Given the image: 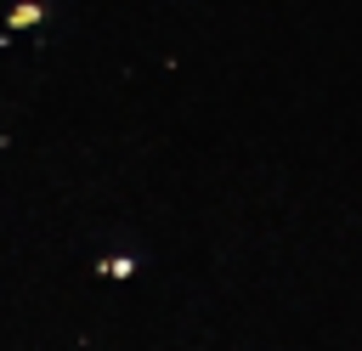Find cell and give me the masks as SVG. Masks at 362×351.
Here are the masks:
<instances>
[{
  "instance_id": "1",
  "label": "cell",
  "mask_w": 362,
  "mask_h": 351,
  "mask_svg": "<svg viewBox=\"0 0 362 351\" xmlns=\"http://www.w3.org/2000/svg\"><path fill=\"white\" fill-rule=\"evenodd\" d=\"M6 23H11V28H34V23H45V6H40V0H17Z\"/></svg>"
},
{
  "instance_id": "2",
  "label": "cell",
  "mask_w": 362,
  "mask_h": 351,
  "mask_svg": "<svg viewBox=\"0 0 362 351\" xmlns=\"http://www.w3.org/2000/svg\"><path fill=\"white\" fill-rule=\"evenodd\" d=\"M102 272H107V277H130V272H136V260H124V255H119V260H107Z\"/></svg>"
}]
</instances>
